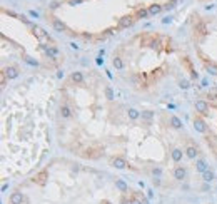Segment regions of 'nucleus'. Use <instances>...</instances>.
I'll return each instance as SVG.
<instances>
[{
  "label": "nucleus",
  "instance_id": "37",
  "mask_svg": "<svg viewBox=\"0 0 217 204\" xmlns=\"http://www.w3.org/2000/svg\"><path fill=\"white\" fill-rule=\"evenodd\" d=\"M147 197H149V199H152V197H154V192H152V189H149V191H147Z\"/></svg>",
  "mask_w": 217,
  "mask_h": 204
},
{
  "label": "nucleus",
  "instance_id": "30",
  "mask_svg": "<svg viewBox=\"0 0 217 204\" xmlns=\"http://www.w3.org/2000/svg\"><path fill=\"white\" fill-rule=\"evenodd\" d=\"M82 2H85V0H67L69 5H79V3H82Z\"/></svg>",
  "mask_w": 217,
  "mask_h": 204
},
{
  "label": "nucleus",
  "instance_id": "8",
  "mask_svg": "<svg viewBox=\"0 0 217 204\" xmlns=\"http://www.w3.org/2000/svg\"><path fill=\"white\" fill-rule=\"evenodd\" d=\"M3 72H5L8 81H14V79L19 77V67L17 65H8V67L3 69Z\"/></svg>",
  "mask_w": 217,
  "mask_h": 204
},
{
  "label": "nucleus",
  "instance_id": "14",
  "mask_svg": "<svg viewBox=\"0 0 217 204\" xmlns=\"http://www.w3.org/2000/svg\"><path fill=\"white\" fill-rule=\"evenodd\" d=\"M196 169L199 172H206V171H209V166H207V162L204 161V159H197L196 161Z\"/></svg>",
  "mask_w": 217,
  "mask_h": 204
},
{
  "label": "nucleus",
  "instance_id": "27",
  "mask_svg": "<svg viewBox=\"0 0 217 204\" xmlns=\"http://www.w3.org/2000/svg\"><path fill=\"white\" fill-rule=\"evenodd\" d=\"M47 176H48L47 171H43V172H40V174L35 177V181H37V183H40V184H43V183H45V179H43V177H47Z\"/></svg>",
  "mask_w": 217,
  "mask_h": 204
},
{
  "label": "nucleus",
  "instance_id": "29",
  "mask_svg": "<svg viewBox=\"0 0 217 204\" xmlns=\"http://www.w3.org/2000/svg\"><path fill=\"white\" fill-rule=\"evenodd\" d=\"M179 87L180 89H189V81H179Z\"/></svg>",
  "mask_w": 217,
  "mask_h": 204
},
{
  "label": "nucleus",
  "instance_id": "13",
  "mask_svg": "<svg viewBox=\"0 0 217 204\" xmlns=\"http://www.w3.org/2000/svg\"><path fill=\"white\" fill-rule=\"evenodd\" d=\"M150 14H149V10L145 7H140V8H137L135 10V14H134V17L135 19H147Z\"/></svg>",
  "mask_w": 217,
  "mask_h": 204
},
{
  "label": "nucleus",
  "instance_id": "3",
  "mask_svg": "<svg viewBox=\"0 0 217 204\" xmlns=\"http://www.w3.org/2000/svg\"><path fill=\"white\" fill-rule=\"evenodd\" d=\"M42 50L45 52V55L48 57V59H52V60H57L60 57V52H59V49H57L55 45H42Z\"/></svg>",
  "mask_w": 217,
  "mask_h": 204
},
{
  "label": "nucleus",
  "instance_id": "28",
  "mask_svg": "<svg viewBox=\"0 0 217 204\" xmlns=\"http://www.w3.org/2000/svg\"><path fill=\"white\" fill-rule=\"evenodd\" d=\"M105 97H107V100H114V90L110 87H105Z\"/></svg>",
  "mask_w": 217,
  "mask_h": 204
},
{
  "label": "nucleus",
  "instance_id": "16",
  "mask_svg": "<svg viewBox=\"0 0 217 204\" xmlns=\"http://www.w3.org/2000/svg\"><path fill=\"white\" fill-rule=\"evenodd\" d=\"M184 152H185V156H187L189 159H196V156L199 154V151H197V147H194V146H189Z\"/></svg>",
  "mask_w": 217,
  "mask_h": 204
},
{
  "label": "nucleus",
  "instance_id": "32",
  "mask_svg": "<svg viewBox=\"0 0 217 204\" xmlns=\"http://www.w3.org/2000/svg\"><path fill=\"white\" fill-rule=\"evenodd\" d=\"M120 204H132V199H127L125 196H124V197L120 199Z\"/></svg>",
  "mask_w": 217,
  "mask_h": 204
},
{
  "label": "nucleus",
  "instance_id": "20",
  "mask_svg": "<svg viewBox=\"0 0 217 204\" xmlns=\"http://www.w3.org/2000/svg\"><path fill=\"white\" fill-rule=\"evenodd\" d=\"M170 126L174 129H182V121H180L177 116H170Z\"/></svg>",
  "mask_w": 217,
  "mask_h": 204
},
{
  "label": "nucleus",
  "instance_id": "17",
  "mask_svg": "<svg viewBox=\"0 0 217 204\" xmlns=\"http://www.w3.org/2000/svg\"><path fill=\"white\" fill-rule=\"evenodd\" d=\"M202 179H204V183H210V181H214L215 179V174H214V171H206V172H202Z\"/></svg>",
  "mask_w": 217,
  "mask_h": 204
},
{
  "label": "nucleus",
  "instance_id": "36",
  "mask_svg": "<svg viewBox=\"0 0 217 204\" xmlns=\"http://www.w3.org/2000/svg\"><path fill=\"white\" fill-rule=\"evenodd\" d=\"M170 22H172V19H170V17H165V19L162 20V24H170Z\"/></svg>",
  "mask_w": 217,
  "mask_h": 204
},
{
  "label": "nucleus",
  "instance_id": "38",
  "mask_svg": "<svg viewBox=\"0 0 217 204\" xmlns=\"http://www.w3.org/2000/svg\"><path fill=\"white\" fill-rule=\"evenodd\" d=\"M132 204H142V201H140V199H132Z\"/></svg>",
  "mask_w": 217,
  "mask_h": 204
},
{
  "label": "nucleus",
  "instance_id": "11",
  "mask_svg": "<svg viewBox=\"0 0 217 204\" xmlns=\"http://www.w3.org/2000/svg\"><path fill=\"white\" fill-rule=\"evenodd\" d=\"M147 10H149L150 15H159L164 10V5H160V3H150L147 7Z\"/></svg>",
  "mask_w": 217,
  "mask_h": 204
},
{
  "label": "nucleus",
  "instance_id": "4",
  "mask_svg": "<svg viewBox=\"0 0 217 204\" xmlns=\"http://www.w3.org/2000/svg\"><path fill=\"white\" fill-rule=\"evenodd\" d=\"M194 129H196L197 132H201V134H206L209 127H207L206 121H204L201 116H196V117H194Z\"/></svg>",
  "mask_w": 217,
  "mask_h": 204
},
{
  "label": "nucleus",
  "instance_id": "21",
  "mask_svg": "<svg viewBox=\"0 0 217 204\" xmlns=\"http://www.w3.org/2000/svg\"><path fill=\"white\" fill-rule=\"evenodd\" d=\"M127 116H129V119H130V121H135V119H139V117H140V112H139L137 109L130 107L129 110H127Z\"/></svg>",
  "mask_w": 217,
  "mask_h": 204
},
{
  "label": "nucleus",
  "instance_id": "18",
  "mask_svg": "<svg viewBox=\"0 0 217 204\" xmlns=\"http://www.w3.org/2000/svg\"><path fill=\"white\" fill-rule=\"evenodd\" d=\"M70 81L75 82V84H82L84 82V74L82 72H72V75H70Z\"/></svg>",
  "mask_w": 217,
  "mask_h": 204
},
{
  "label": "nucleus",
  "instance_id": "35",
  "mask_svg": "<svg viewBox=\"0 0 217 204\" xmlns=\"http://www.w3.org/2000/svg\"><path fill=\"white\" fill-rule=\"evenodd\" d=\"M48 7H50L52 10H54V8H57V7H59V2H52L50 5H48Z\"/></svg>",
  "mask_w": 217,
  "mask_h": 204
},
{
  "label": "nucleus",
  "instance_id": "25",
  "mask_svg": "<svg viewBox=\"0 0 217 204\" xmlns=\"http://www.w3.org/2000/svg\"><path fill=\"white\" fill-rule=\"evenodd\" d=\"M24 60L27 62L29 65H32V67H38V62H37V60H34L32 57H29V55H24Z\"/></svg>",
  "mask_w": 217,
  "mask_h": 204
},
{
  "label": "nucleus",
  "instance_id": "2",
  "mask_svg": "<svg viewBox=\"0 0 217 204\" xmlns=\"http://www.w3.org/2000/svg\"><path fill=\"white\" fill-rule=\"evenodd\" d=\"M30 29H32V34H34L40 42H50V37H48V34H47L43 29L38 27V25H32Z\"/></svg>",
  "mask_w": 217,
  "mask_h": 204
},
{
  "label": "nucleus",
  "instance_id": "24",
  "mask_svg": "<svg viewBox=\"0 0 217 204\" xmlns=\"http://www.w3.org/2000/svg\"><path fill=\"white\" fill-rule=\"evenodd\" d=\"M140 117L145 119V121H150V119L154 117V112L152 110H142V112H140Z\"/></svg>",
  "mask_w": 217,
  "mask_h": 204
},
{
  "label": "nucleus",
  "instance_id": "22",
  "mask_svg": "<svg viewBox=\"0 0 217 204\" xmlns=\"http://www.w3.org/2000/svg\"><path fill=\"white\" fill-rule=\"evenodd\" d=\"M112 65L117 70H122L124 69V60L120 59V57H114V59H112Z\"/></svg>",
  "mask_w": 217,
  "mask_h": 204
},
{
  "label": "nucleus",
  "instance_id": "9",
  "mask_svg": "<svg viewBox=\"0 0 217 204\" xmlns=\"http://www.w3.org/2000/svg\"><path fill=\"white\" fill-rule=\"evenodd\" d=\"M172 174H174V179H177V181H184V179H185V176H187V171H185V167H184V166H177Z\"/></svg>",
  "mask_w": 217,
  "mask_h": 204
},
{
  "label": "nucleus",
  "instance_id": "12",
  "mask_svg": "<svg viewBox=\"0 0 217 204\" xmlns=\"http://www.w3.org/2000/svg\"><path fill=\"white\" fill-rule=\"evenodd\" d=\"M24 202V194L22 192H12V196H10V204H22Z\"/></svg>",
  "mask_w": 217,
  "mask_h": 204
},
{
  "label": "nucleus",
  "instance_id": "15",
  "mask_svg": "<svg viewBox=\"0 0 217 204\" xmlns=\"http://www.w3.org/2000/svg\"><path fill=\"white\" fill-rule=\"evenodd\" d=\"M182 156H184V152L180 149H172V152H170V157H172V161L174 162H180V159H182Z\"/></svg>",
  "mask_w": 217,
  "mask_h": 204
},
{
  "label": "nucleus",
  "instance_id": "5",
  "mask_svg": "<svg viewBox=\"0 0 217 204\" xmlns=\"http://www.w3.org/2000/svg\"><path fill=\"white\" fill-rule=\"evenodd\" d=\"M194 107H196V112H199L201 116H207V114H209V104H207L206 100H202V99L196 100Z\"/></svg>",
  "mask_w": 217,
  "mask_h": 204
},
{
  "label": "nucleus",
  "instance_id": "39",
  "mask_svg": "<svg viewBox=\"0 0 217 204\" xmlns=\"http://www.w3.org/2000/svg\"><path fill=\"white\" fill-rule=\"evenodd\" d=\"M140 201H142V204H150V202H149V199H145V197H142Z\"/></svg>",
  "mask_w": 217,
  "mask_h": 204
},
{
  "label": "nucleus",
  "instance_id": "26",
  "mask_svg": "<svg viewBox=\"0 0 217 204\" xmlns=\"http://www.w3.org/2000/svg\"><path fill=\"white\" fill-rule=\"evenodd\" d=\"M196 32H199L201 35H206L207 34V29H206V24H199L196 27Z\"/></svg>",
  "mask_w": 217,
  "mask_h": 204
},
{
  "label": "nucleus",
  "instance_id": "40",
  "mask_svg": "<svg viewBox=\"0 0 217 204\" xmlns=\"http://www.w3.org/2000/svg\"><path fill=\"white\" fill-rule=\"evenodd\" d=\"M70 47H72V49H75V50H77V49H79V45H77V44H74V42L70 44Z\"/></svg>",
  "mask_w": 217,
  "mask_h": 204
},
{
  "label": "nucleus",
  "instance_id": "19",
  "mask_svg": "<svg viewBox=\"0 0 217 204\" xmlns=\"http://www.w3.org/2000/svg\"><path fill=\"white\" fill-rule=\"evenodd\" d=\"M60 116L64 117V119H69L70 116H72V110H70V107L69 105H60Z\"/></svg>",
  "mask_w": 217,
  "mask_h": 204
},
{
  "label": "nucleus",
  "instance_id": "1",
  "mask_svg": "<svg viewBox=\"0 0 217 204\" xmlns=\"http://www.w3.org/2000/svg\"><path fill=\"white\" fill-rule=\"evenodd\" d=\"M135 17L134 15H124L117 20V29H129L135 24Z\"/></svg>",
  "mask_w": 217,
  "mask_h": 204
},
{
  "label": "nucleus",
  "instance_id": "31",
  "mask_svg": "<svg viewBox=\"0 0 217 204\" xmlns=\"http://www.w3.org/2000/svg\"><path fill=\"white\" fill-rule=\"evenodd\" d=\"M5 82H7V75H5V72H2V74H0V84L5 86Z\"/></svg>",
  "mask_w": 217,
  "mask_h": 204
},
{
  "label": "nucleus",
  "instance_id": "34",
  "mask_svg": "<svg viewBox=\"0 0 217 204\" xmlns=\"http://www.w3.org/2000/svg\"><path fill=\"white\" fill-rule=\"evenodd\" d=\"M29 15H30V17H34V19H37V17H38V14H37L35 10H30V12H29Z\"/></svg>",
  "mask_w": 217,
  "mask_h": 204
},
{
  "label": "nucleus",
  "instance_id": "10",
  "mask_svg": "<svg viewBox=\"0 0 217 204\" xmlns=\"http://www.w3.org/2000/svg\"><path fill=\"white\" fill-rule=\"evenodd\" d=\"M202 62H204V67H206V70L210 75H217V64H214L212 60H207V59H202Z\"/></svg>",
  "mask_w": 217,
  "mask_h": 204
},
{
  "label": "nucleus",
  "instance_id": "7",
  "mask_svg": "<svg viewBox=\"0 0 217 204\" xmlns=\"http://www.w3.org/2000/svg\"><path fill=\"white\" fill-rule=\"evenodd\" d=\"M110 166L115 167V169H125V167H127V161L124 157H120V156H115V157L110 159Z\"/></svg>",
  "mask_w": 217,
  "mask_h": 204
},
{
  "label": "nucleus",
  "instance_id": "33",
  "mask_svg": "<svg viewBox=\"0 0 217 204\" xmlns=\"http://www.w3.org/2000/svg\"><path fill=\"white\" fill-rule=\"evenodd\" d=\"M152 174L159 177V176H160V174H162V171H160V169H159V167H157V169H152Z\"/></svg>",
  "mask_w": 217,
  "mask_h": 204
},
{
  "label": "nucleus",
  "instance_id": "6",
  "mask_svg": "<svg viewBox=\"0 0 217 204\" xmlns=\"http://www.w3.org/2000/svg\"><path fill=\"white\" fill-rule=\"evenodd\" d=\"M52 19V27H54L55 32H69V27L65 25V22H62L57 17H50Z\"/></svg>",
  "mask_w": 217,
  "mask_h": 204
},
{
  "label": "nucleus",
  "instance_id": "23",
  "mask_svg": "<svg viewBox=\"0 0 217 204\" xmlns=\"http://www.w3.org/2000/svg\"><path fill=\"white\" fill-rule=\"evenodd\" d=\"M115 188H117L119 191H122V192H127V191H129V186L124 183V181H120V179L115 181Z\"/></svg>",
  "mask_w": 217,
  "mask_h": 204
},
{
  "label": "nucleus",
  "instance_id": "41",
  "mask_svg": "<svg viewBox=\"0 0 217 204\" xmlns=\"http://www.w3.org/2000/svg\"><path fill=\"white\" fill-rule=\"evenodd\" d=\"M102 204H110L109 201H102Z\"/></svg>",
  "mask_w": 217,
  "mask_h": 204
}]
</instances>
